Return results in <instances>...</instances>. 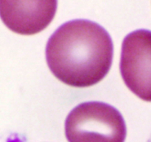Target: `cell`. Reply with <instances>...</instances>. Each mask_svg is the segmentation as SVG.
Wrapping results in <instances>:
<instances>
[{"mask_svg":"<svg viewBox=\"0 0 151 142\" xmlns=\"http://www.w3.org/2000/svg\"><path fill=\"white\" fill-rule=\"evenodd\" d=\"M113 43L98 24L76 19L62 24L46 47L50 71L63 83L78 88L94 85L109 72Z\"/></svg>","mask_w":151,"mask_h":142,"instance_id":"cell-1","label":"cell"},{"mask_svg":"<svg viewBox=\"0 0 151 142\" xmlns=\"http://www.w3.org/2000/svg\"><path fill=\"white\" fill-rule=\"evenodd\" d=\"M65 133L69 142H124L126 126L115 108L101 102H88L69 113Z\"/></svg>","mask_w":151,"mask_h":142,"instance_id":"cell-2","label":"cell"},{"mask_svg":"<svg viewBox=\"0 0 151 142\" xmlns=\"http://www.w3.org/2000/svg\"><path fill=\"white\" fill-rule=\"evenodd\" d=\"M120 72L125 85L134 94L151 102V31L139 29L125 37Z\"/></svg>","mask_w":151,"mask_h":142,"instance_id":"cell-3","label":"cell"},{"mask_svg":"<svg viewBox=\"0 0 151 142\" xmlns=\"http://www.w3.org/2000/svg\"><path fill=\"white\" fill-rule=\"evenodd\" d=\"M57 5L58 0H0V19L16 33L34 35L51 23Z\"/></svg>","mask_w":151,"mask_h":142,"instance_id":"cell-4","label":"cell"}]
</instances>
